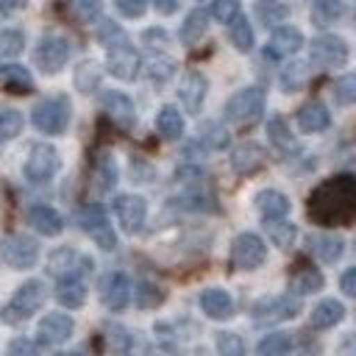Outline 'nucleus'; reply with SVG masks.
Listing matches in <instances>:
<instances>
[{"label": "nucleus", "instance_id": "obj_18", "mask_svg": "<svg viewBox=\"0 0 356 356\" xmlns=\"http://www.w3.org/2000/svg\"><path fill=\"white\" fill-rule=\"evenodd\" d=\"M86 270H92V261H89L86 256H81L78 250H72V248H58V250H53L50 259H47V273L56 275V278L81 275V273H86Z\"/></svg>", "mask_w": 356, "mask_h": 356}, {"label": "nucleus", "instance_id": "obj_29", "mask_svg": "<svg viewBox=\"0 0 356 356\" xmlns=\"http://www.w3.org/2000/svg\"><path fill=\"white\" fill-rule=\"evenodd\" d=\"M320 286H323V275H320V270L312 267V264H300V267H295L292 275H289V289H292L295 295H312V292H317Z\"/></svg>", "mask_w": 356, "mask_h": 356}, {"label": "nucleus", "instance_id": "obj_50", "mask_svg": "<svg viewBox=\"0 0 356 356\" xmlns=\"http://www.w3.org/2000/svg\"><path fill=\"white\" fill-rule=\"evenodd\" d=\"M97 39H100V44H106V50H108V47H114V44H122V42H128L125 31H122L117 22H111V19H100V28H97Z\"/></svg>", "mask_w": 356, "mask_h": 356}, {"label": "nucleus", "instance_id": "obj_39", "mask_svg": "<svg viewBox=\"0 0 356 356\" xmlns=\"http://www.w3.org/2000/svg\"><path fill=\"white\" fill-rule=\"evenodd\" d=\"M306 78H309V67H306L303 61H289V64L281 70V75H278V81H281V89H284L286 95H292V92L303 89Z\"/></svg>", "mask_w": 356, "mask_h": 356}, {"label": "nucleus", "instance_id": "obj_19", "mask_svg": "<svg viewBox=\"0 0 356 356\" xmlns=\"http://www.w3.org/2000/svg\"><path fill=\"white\" fill-rule=\"evenodd\" d=\"M303 47V33L292 25H281L270 33V42L264 47V56L270 58H286V56H295L298 50Z\"/></svg>", "mask_w": 356, "mask_h": 356}, {"label": "nucleus", "instance_id": "obj_6", "mask_svg": "<svg viewBox=\"0 0 356 356\" xmlns=\"http://www.w3.org/2000/svg\"><path fill=\"white\" fill-rule=\"evenodd\" d=\"M58 167H61L58 150L53 145H47V142H36L28 150V159L22 164V175H25L28 184H36L39 186V184L53 181V175L58 172Z\"/></svg>", "mask_w": 356, "mask_h": 356}, {"label": "nucleus", "instance_id": "obj_2", "mask_svg": "<svg viewBox=\"0 0 356 356\" xmlns=\"http://www.w3.org/2000/svg\"><path fill=\"white\" fill-rule=\"evenodd\" d=\"M70 120H72V103H70L67 95H50V97H44V100H39V103L33 106V111H31L33 128H36L39 134H44V136H58V134H64L67 125H70Z\"/></svg>", "mask_w": 356, "mask_h": 356}, {"label": "nucleus", "instance_id": "obj_45", "mask_svg": "<svg viewBox=\"0 0 356 356\" xmlns=\"http://www.w3.org/2000/svg\"><path fill=\"white\" fill-rule=\"evenodd\" d=\"M334 100L339 106H353L356 103V72H345L334 81Z\"/></svg>", "mask_w": 356, "mask_h": 356}, {"label": "nucleus", "instance_id": "obj_33", "mask_svg": "<svg viewBox=\"0 0 356 356\" xmlns=\"http://www.w3.org/2000/svg\"><path fill=\"white\" fill-rule=\"evenodd\" d=\"M345 317V306L337 298H325L312 309V325L314 328H331Z\"/></svg>", "mask_w": 356, "mask_h": 356}, {"label": "nucleus", "instance_id": "obj_3", "mask_svg": "<svg viewBox=\"0 0 356 356\" xmlns=\"http://www.w3.org/2000/svg\"><path fill=\"white\" fill-rule=\"evenodd\" d=\"M44 298H47L44 281L31 278V281H25V284L17 286V292L11 295V300L3 306L0 317H3L6 323H11V325H14V323H22V320H28L33 312H39V306L44 303Z\"/></svg>", "mask_w": 356, "mask_h": 356}, {"label": "nucleus", "instance_id": "obj_11", "mask_svg": "<svg viewBox=\"0 0 356 356\" xmlns=\"http://www.w3.org/2000/svg\"><path fill=\"white\" fill-rule=\"evenodd\" d=\"M298 312H300V303L295 298H289V295H270V298L256 300L250 317H253L256 325H275L281 320L295 317Z\"/></svg>", "mask_w": 356, "mask_h": 356}, {"label": "nucleus", "instance_id": "obj_40", "mask_svg": "<svg viewBox=\"0 0 356 356\" xmlns=\"http://www.w3.org/2000/svg\"><path fill=\"white\" fill-rule=\"evenodd\" d=\"M172 75H175V61H172L167 53H153V58L147 61V78H150L156 86H161V83H167Z\"/></svg>", "mask_w": 356, "mask_h": 356}, {"label": "nucleus", "instance_id": "obj_41", "mask_svg": "<svg viewBox=\"0 0 356 356\" xmlns=\"http://www.w3.org/2000/svg\"><path fill=\"white\" fill-rule=\"evenodd\" d=\"M95 184H97L100 192L114 189V184H117V164H114L111 153H100V159L95 164Z\"/></svg>", "mask_w": 356, "mask_h": 356}, {"label": "nucleus", "instance_id": "obj_42", "mask_svg": "<svg viewBox=\"0 0 356 356\" xmlns=\"http://www.w3.org/2000/svg\"><path fill=\"white\" fill-rule=\"evenodd\" d=\"M22 125H25V120H22V114H19L17 108L0 106V142L17 139V136L22 134Z\"/></svg>", "mask_w": 356, "mask_h": 356}, {"label": "nucleus", "instance_id": "obj_14", "mask_svg": "<svg viewBox=\"0 0 356 356\" xmlns=\"http://www.w3.org/2000/svg\"><path fill=\"white\" fill-rule=\"evenodd\" d=\"M75 320L64 312H47L36 325V342L39 345H61L72 337Z\"/></svg>", "mask_w": 356, "mask_h": 356}, {"label": "nucleus", "instance_id": "obj_8", "mask_svg": "<svg viewBox=\"0 0 356 356\" xmlns=\"http://www.w3.org/2000/svg\"><path fill=\"white\" fill-rule=\"evenodd\" d=\"M348 56H350L348 42L337 33H320L309 44V61L320 70H337V67L348 64Z\"/></svg>", "mask_w": 356, "mask_h": 356}, {"label": "nucleus", "instance_id": "obj_28", "mask_svg": "<svg viewBox=\"0 0 356 356\" xmlns=\"http://www.w3.org/2000/svg\"><path fill=\"white\" fill-rule=\"evenodd\" d=\"M309 248H312V253H314L320 261L331 264V261H337V259L342 256L345 242H342V236H337V234H314V236L309 239Z\"/></svg>", "mask_w": 356, "mask_h": 356}, {"label": "nucleus", "instance_id": "obj_34", "mask_svg": "<svg viewBox=\"0 0 356 356\" xmlns=\"http://www.w3.org/2000/svg\"><path fill=\"white\" fill-rule=\"evenodd\" d=\"M264 231H267L270 242H273L275 248H281V250L292 248L295 239H298V228H295V222H289L286 217H284V220H264Z\"/></svg>", "mask_w": 356, "mask_h": 356}, {"label": "nucleus", "instance_id": "obj_46", "mask_svg": "<svg viewBox=\"0 0 356 356\" xmlns=\"http://www.w3.org/2000/svg\"><path fill=\"white\" fill-rule=\"evenodd\" d=\"M200 142L209 147V150H222L228 145V131L220 125V122H203L200 128Z\"/></svg>", "mask_w": 356, "mask_h": 356}, {"label": "nucleus", "instance_id": "obj_51", "mask_svg": "<svg viewBox=\"0 0 356 356\" xmlns=\"http://www.w3.org/2000/svg\"><path fill=\"white\" fill-rule=\"evenodd\" d=\"M220 356H245V342L236 334H217Z\"/></svg>", "mask_w": 356, "mask_h": 356}, {"label": "nucleus", "instance_id": "obj_60", "mask_svg": "<svg viewBox=\"0 0 356 356\" xmlns=\"http://www.w3.org/2000/svg\"><path fill=\"white\" fill-rule=\"evenodd\" d=\"M61 356H86V353H81V350H78V353H61Z\"/></svg>", "mask_w": 356, "mask_h": 356}, {"label": "nucleus", "instance_id": "obj_31", "mask_svg": "<svg viewBox=\"0 0 356 356\" xmlns=\"http://www.w3.org/2000/svg\"><path fill=\"white\" fill-rule=\"evenodd\" d=\"M206 28H209V11H203V8H192V11L184 17V22H181L178 36H181L184 44H195V42L203 39Z\"/></svg>", "mask_w": 356, "mask_h": 356}, {"label": "nucleus", "instance_id": "obj_58", "mask_svg": "<svg viewBox=\"0 0 356 356\" xmlns=\"http://www.w3.org/2000/svg\"><path fill=\"white\" fill-rule=\"evenodd\" d=\"M153 6H156L159 14H175L178 6H181V0H153Z\"/></svg>", "mask_w": 356, "mask_h": 356}, {"label": "nucleus", "instance_id": "obj_27", "mask_svg": "<svg viewBox=\"0 0 356 356\" xmlns=\"http://www.w3.org/2000/svg\"><path fill=\"white\" fill-rule=\"evenodd\" d=\"M253 11L259 17V22L264 28H281L286 19H289V6L281 3V0H256L253 3Z\"/></svg>", "mask_w": 356, "mask_h": 356}, {"label": "nucleus", "instance_id": "obj_44", "mask_svg": "<svg viewBox=\"0 0 356 356\" xmlns=\"http://www.w3.org/2000/svg\"><path fill=\"white\" fill-rule=\"evenodd\" d=\"M100 83V67L95 61H81L75 70V86L81 92H95Z\"/></svg>", "mask_w": 356, "mask_h": 356}, {"label": "nucleus", "instance_id": "obj_12", "mask_svg": "<svg viewBox=\"0 0 356 356\" xmlns=\"http://www.w3.org/2000/svg\"><path fill=\"white\" fill-rule=\"evenodd\" d=\"M106 70L117 81H134L142 70V58L131 42H122V44H114L106 50Z\"/></svg>", "mask_w": 356, "mask_h": 356}, {"label": "nucleus", "instance_id": "obj_7", "mask_svg": "<svg viewBox=\"0 0 356 356\" xmlns=\"http://www.w3.org/2000/svg\"><path fill=\"white\" fill-rule=\"evenodd\" d=\"M0 259L11 270H31L39 261V242L28 234H6L0 236Z\"/></svg>", "mask_w": 356, "mask_h": 356}, {"label": "nucleus", "instance_id": "obj_25", "mask_svg": "<svg viewBox=\"0 0 356 356\" xmlns=\"http://www.w3.org/2000/svg\"><path fill=\"white\" fill-rule=\"evenodd\" d=\"M264 161V150L256 145V142H242L231 150V167L239 172V175H250L261 167Z\"/></svg>", "mask_w": 356, "mask_h": 356}, {"label": "nucleus", "instance_id": "obj_15", "mask_svg": "<svg viewBox=\"0 0 356 356\" xmlns=\"http://www.w3.org/2000/svg\"><path fill=\"white\" fill-rule=\"evenodd\" d=\"M100 300L108 312H122L131 300V278L120 270L106 273L100 278Z\"/></svg>", "mask_w": 356, "mask_h": 356}, {"label": "nucleus", "instance_id": "obj_1", "mask_svg": "<svg viewBox=\"0 0 356 356\" xmlns=\"http://www.w3.org/2000/svg\"><path fill=\"white\" fill-rule=\"evenodd\" d=\"M309 214L312 220L325 222V225L350 220L356 214V178L337 175V178L323 181L309 197Z\"/></svg>", "mask_w": 356, "mask_h": 356}, {"label": "nucleus", "instance_id": "obj_49", "mask_svg": "<svg viewBox=\"0 0 356 356\" xmlns=\"http://www.w3.org/2000/svg\"><path fill=\"white\" fill-rule=\"evenodd\" d=\"M209 17H214L217 22L231 25L239 17V0H211L209 6Z\"/></svg>", "mask_w": 356, "mask_h": 356}, {"label": "nucleus", "instance_id": "obj_10", "mask_svg": "<svg viewBox=\"0 0 356 356\" xmlns=\"http://www.w3.org/2000/svg\"><path fill=\"white\" fill-rule=\"evenodd\" d=\"M78 225L95 239V245H97L100 250H114V248H117V234L111 231V222H108L103 206H97V203L83 206V209L78 211Z\"/></svg>", "mask_w": 356, "mask_h": 356}, {"label": "nucleus", "instance_id": "obj_55", "mask_svg": "<svg viewBox=\"0 0 356 356\" xmlns=\"http://www.w3.org/2000/svg\"><path fill=\"white\" fill-rule=\"evenodd\" d=\"M339 289H342L348 298H356V267H348V270L339 275Z\"/></svg>", "mask_w": 356, "mask_h": 356}, {"label": "nucleus", "instance_id": "obj_36", "mask_svg": "<svg viewBox=\"0 0 356 356\" xmlns=\"http://www.w3.org/2000/svg\"><path fill=\"white\" fill-rule=\"evenodd\" d=\"M342 14H345V3L342 0H314L312 3V22L320 25V28L334 25Z\"/></svg>", "mask_w": 356, "mask_h": 356}, {"label": "nucleus", "instance_id": "obj_24", "mask_svg": "<svg viewBox=\"0 0 356 356\" xmlns=\"http://www.w3.org/2000/svg\"><path fill=\"white\" fill-rule=\"evenodd\" d=\"M56 300L67 309H81L86 300V284L83 275H64L56 281Z\"/></svg>", "mask_w": 356, "mask_h": 356}, {"label": "nucleus", "instance_id": "obj_38", "mask_svg": "<svg viewBox=\"0 0 356 356\" xmlns=\"http://www.w3.org/2000/svg\"><path fill=\"white\" fill-rule=\"evenodd\" d=\"M256 353H259V356H289V353H292V337L284 334V331L267 334L264 339H259Z\"/></svg>", "mask_w": 356, "mask_h": 356}, {"label": "nucleus", "instance_id": "obj_61", "mask_svg": "<svg viewBox=\"0 0 356 356\" xmlns=\"http://www.w3.org/2000/svg\"><path fill=\"white\" fill-rule=\"evenodd\" d=\"M353 22H356V8H353Z\"/></svg>", "mask_w": 356, "mask_h": 356}, {"label": "nucleus", "instance_id": "obj_26", "mask_svg": "<svg viewBox=\"0 0 356 356\" xmlns=\"http://www.w3.org/2000/svg\"><path fill=\"white\" fill-rule=\"evenodd\" d=\"M0 86L14 95L33 92V78L22 64H0Z\"/></svg>", "mask_w": 356, "mask_h": 356}, {"label": "nucleus", "instance_id": "obj_56", "mask_svg": "<svg viewBox=\"0 0 356 356\" xmlns=\"http://www.w3.org/2000/svg\"><path fill=\"white\" fill-rule=\"evenodd\" d=\"M25 6H28V0H0V14H3V17H14V14H19Z\"/></svg>", "mask_w": 356, "mask_h": 356}, {"label": "nucleus", "instance_id": "obj_57", "mask_svg": "<svg viewBox=\"0 0 356 356\" xmlns=\"http://www.w3.org/2000/svg\"><path fill=\"white\" fill-rule=\"evenodd\" d=\"M337 356H356V334L342 337V342L337 348Z\"/></svg>", "mask_w": 356, "mask_h": 356}, {"label": "nucleus", "instance_id": "obj_17", "mask_svg": "<svg viewBox=\"0 0 356 356\" xmlns=\"http://www.w3.org/2000/svg\"><path fill=\"white\" fill-rule=\"evenodd\" d=\"M100 103H103V111L111 117L114 125H120V128H134L136 125V106L125 92L106 89L100 95Z\"/></svg>", "mask_w": 356, "mask_h": 356}, {"label": "nucleus", "instance_id": "obj_23", "mask_svg": "<svg viewBox=\"0 0 356 356\" xmlns=\"http://www.w3.org/2000/svg\"><path fill=\"white\" fill-rule=\"evenodd\" d=\"M256 209L261 211L264 220H284L289 214L292 203L281 189H261L256 195Z\"/></svg>", "mask_w": 356, "mask_h": 356}, {"label": "nucleus", "instance_id": "obj_4", "mask_svg": "<svg viewBox=\"0 0 356 356\" xmlns=\"http://www.w3.org/2000/svg\"><path fill=\"white\" fill-rule=\"evenodd\" d=\"M261 111H264V89L261 86H245V89L234 92L222 108L225 120L234 125H250L261 117Z\"/></svg>", "mask_w": 356, "mask_h": 356}, {"label": "nucleus", "instance_id": "obj_20", "mask_svg": "<svg viewBox=\"0 0 356 356\" xmlns=\"http://www.w3.org/2000/svg\"><path fill=\"white\" fill-rule=\"evenodd\" d=\"M28 222L42 236H58L64 231V217L53 206H47V203H33L28 209Z\"/></svg>", "mask_w": 356, "mask_h": 356}, {"label": "nucleus", "instance_id": "obj_30", "mask_svg": "<svg viewBox=\"0 0 356 356\" xmlns=\"http://www.w3.org/2000/svg\"><path fill=\"white\" fill-rule=\"evenodd\" d=\"M267 139H270V145H273L275 150H281V153H295V150H298V142H295V136H292L286 120L278 117V114L267 120Z\"/></svg>", "mask_w": 356, "mask_h": 356}, {"label": "nucleus", "instance_id": "obj_5", "mask_svg": "<svg viewBox=\"0 0 356 356\" xmlns=\"http://www.w3.org/2000/svg\"><path fill=\"white\" fill-rule=\"evenodd\" d=\"M70 56H72V44L64 33H44L33 50V64L39 67V72L56 75L67 67Z\"/></svg>", "mask_w": 356, "mask_h": 356}, {"label": "nucleus", "instance_id": "obj_48", "mask_svg": "<svg viewBox=\"0 0 356 356\" xmlns=\"http://www.w3.org/2000/svg\"><path fill=\"white\" fill-rule=\"evenodd\" d=\"M22 47H25V33L22 31H17V28L0 31V56L14 58V56L22 53Z\"/></svg>", "mask_w": 356, "mask_h": 356}, {"label": "nucleus", "instance_id": "obj_35", "mask_svg": "<svg viewBox=\"0 0 356 356\" xmlns=\"http://www.w3.org/2000/svg\"><path fill=\"white\" fill-rule=\"evenodd\" d=\"M103 337H106V345H108V350H111L114 356H131L134 337H131V331H128L125 325H120V323H108L106 331H103Z\"/></svg>", "mask_w": 356, "mask_h": 356}, {"label": "nucleus", "instance_id": "obj_54", "mask_svg": "<svg viewBox=\"0 0 356 356\" xmlns=\"http://www.w3.org/2000/svg\"><path fill=\"white\" fill-rule=\"evenodd\" d=\"M142 42H145L150 50L161 53V50L170 44V36H167V31H161V28H147V31L142 33Z\"/></svg>", "mask_w": 356, "mask_h": 356}, {"label": "nucleus", "instance_id": "obj_22", "mask_svg": "<svg viewBox=\"0 0 356 356\" xmlns=\"http://www.w3.org/2000/svg\"><path fill=\"white\" fill-rule=\"evenodd\" d=\"M295 120H298V128H300L303 134H320V131H325V128L331 125V114H328V108H325L320 100L303 103V106L298 108Z\"/></svg>", "mask_w": 356, "mask_h": 356}, {"label": "nucleus", "instance_id": "obj_32", "mask_svg": "<svg viewBox=\"0 0 356 356\" xmlns=\"http://www.w3.org/2000/svg\"><path fill=\"white\" fill-rule=\"evenodd\" d=\"M156 131L164 136V139H181L184 134V114L175 108V106H161L159 114H156Z\"/></svg>", "mask_w": 356, "mask_h": 356}, {"label": "nucleus", "instance_id": "obj_43", "mask_svg": "<svg viewBox=\"0 0 356 356\" xmlns=\"http://www.w3.org/2000/svg\"><path fill=\"white\" fill-rule=\"evenodd\" d=\"M161 300H164V289L159 284H153V281L136 284V306L139 309H156V306H161Z\"/></svg>", "mask_w": 356, "mask_h": 356}, {"label": "nucleus", "instance_id": "obj_52", "mask_svg": "<svg viewBox=\"0 0 356 356\" xmlns=\"http://www.w3.org/2000/svg\"><path fill=\"white\" fill-rule=\"evenodd\" d=\"M6 356H39V348H36L33 339H28V337H17V339L8 342Z\"/></svg>", "mask_w": 356, "mask_h": 356}, {"label": "nucleus", "instance_id": "obj_59", "mask_svg": "<svg viewBox=\"0 0 356 356\" xmlns=\"http://www.w3.org/2000/svg\"><path fill=\"white\" fill-rule=\"evenodd\" d=\"M150 356H170V350H164V348H156V353H150ZM175 356V353H172Z\"/></svg>", "mask_w": 356, "mask_h": 356}, {"label": "nucleus", "instance_id": "obj_21", "mask_svg": "<svg viewBox=\"0 0 356 356\" xmlns=\"http://www.w3.org/2000/svg\"><path fill=\"white\" fill-rule=\"evenodd\" d=\"M197 303H200L203 314L211 317V320H228L234 314V298L225 289H220V286L203 289L200 298H197Z\"/></svg>", "mask_w": 356, "mask_h": 356}, {"label": "nucleus", "instance_id": "obj_16", "mask_svg": "<svg viewBox=\"0 0 356 356\" xmlns=\"http://www.w3.org/2000/svg\"><path fill=\"white\" fill-rule=\"evenodd\" d=\"M206 92H209V81H206V75L200 70L184 72V78L178 83V100H181V106L189 114H200L203 100H206Z\"/></svg>", "mask_w": 356, "mask_h": 356}, {"label": "nucleus", "instance_id": "obj_47", "mask_svg": "<svg viewBox=\"0 0 356 356\" xmlns=\"http://www.w3.org/2000/svg\"><path fill=\"white\" fill-rule=\"evenodd\" d=\"M67 3L81 22H97L103 14V0H67Z\"/></svg>", "mask_w": 356, "mask_h": 356}, {"label": "nucleus", "instance_id": "obj_37", "mask_svg": "<svg viewBox=\"0 0 356 356\" xmlns=\"http://www.w3.org/2000/svg\"><path fill=\"white\" fill-rule=\"evenodd\" d=\"M228 39H231V44H234L239 53H250V50H253V28H250V22H248L245 14H239V17L228 25Z\"/></svg>", "mask_w": 356, "mask_h": 356}, {"label": "nucleus", "instance_id": "obj_9", "mask_svg": "<svg viewBox=\"0 0 356 356\" xmlns=\"http://www.w3.org/2000/svg\"><path fill=\"white\" fill-rule=\"evenodd\" d=\"M267 261V245L259 234L242 231L231 242V264L236 270H259Z\"/></svg>", "mask_w": 356, "mask_h": 356}, {"label": "nucleus", "instance_id": "obj_13", "mask_svg": "<svg viewBox=\"0 0 356 356\" xmlns=\"http://www.w3.org/2000/svg\"><path fill=\"white\" fill-rule=\"evenodd\" d=\"M114 217L125 234H139L147 217V203L142 195H120L114 197Z\"/></svg>", "mask_w": 356, "mask_h": 356}, {"label": "nucleus", "instance_id": "obj_53", "mask_svg": "<svg viewBox=\"0 0 356 356\" xmlns=\"http://www.w3.org/2000/svg\"><path fill=\"white\" fill-rule=\"evenodd\" d=\"M147 3H150V0H114L117 11H120L122 17H128V19H139V17L147 11Z\"/></svg>", "mask_w": 356, "mask_h": 356}]
</instances>
